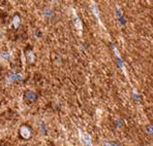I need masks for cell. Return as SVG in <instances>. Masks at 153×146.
Returning <instances> with one entry per match:
<instances>
[{"mask_svg":"<svg viewBox=\"0 0 153 146\" xmlns=\"http://www.w3.org/2000/svg\"><path fill=\"white\" fill-rule=\"evenodd\" d=\"M24 101L27 103V104H32V103L36 102L37 99H38V96L35 92L33 91H30V90H27L24 93Z\"/></svg>","mask_w":153,"mask_h":146,"instance_id":"7a4b0ae2","label":"cell"},{"mask_svg":"<svg viewBox=\"0 0 153 146\" xmlns=\"http://www.w3.org/2000/svg\"><path fill=\"white\" fill-rule=\"evenodd\" d=\"M81 140L84 143L85 146H91V138L87 133H84L81 135Z\"/></svg>","mask_w":153,"mask_h":146,"instance_id":"5b68a950","label":"cell"},{"mask_svg":"<svg viewBox=\"0 0 153 146\" xmlns=\"http://www.w3.org/2000/svg\"><path fill=\"white\" fill-rule=\"evenodd\" d=\"M103 146H111V144H110V142H107V141H105V142L103 143Z\"/></svg>","mask_w":153,"mask_h":146,"instance_id":"52a82bcc","label":"cell"},{"mask_svg":"<svg viewBox=\"0 0 153 146\" xmlns=\"http://www.w3.org/2000/svg\"><path fill=\"white\" fill-rule=\"evenodd\" d=\"M33 136V131L32 128L30 127L29 125H22L21 127L19 128V137L23 140H29L31 139Z\"/></svg>","mask_w":153,"mask_h":146,"instance_id":"6da1fadb","label":"cell"},{"mask_svg":"<svg viewBox=\"0 0 153 146\" xmlns=\"http://www.w3.org/2000/svg\"><path fill=\"white\" fill-rule=\"evenodd\" d=\"M13 26L15 29H18L21 26V17L19 13H15L13 17Z\"/></svg>","mask_w":153,"mask_h":146,"instance_id":"277c9868","label":"cell"},{"mask_svg":"<svg viewBox=\"0 0 153 146\" xmlns=\"http://www.w3.org/2000/svg\"><path fill=\"white\" fill-rule=\"evenodd\" d=\"M119 21L121 22V24H122V25H124L125 23H126V21H125V18L123 17V15H121V17H120V20H119Z\"/></svg>","mask_w":153,"mask_h":146,"instance_id":"8992f818","label":"cell"},{"mask_svg":"<svg viewBox=\"0 0 153 146\" xmlns=\"http://www.w3.org/2000/svg\"><path fill=\"white\" fill-rule=\"evenodd\" d=\"M25 55H26V58L30 63H33L35 61V55H34V51L31 46H28L26 49H25Z\"/></svg>","mask_w":153,"mask_h":146,"instance_id":"3957f363","label":"cell"}]
</instances>
